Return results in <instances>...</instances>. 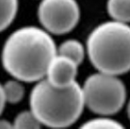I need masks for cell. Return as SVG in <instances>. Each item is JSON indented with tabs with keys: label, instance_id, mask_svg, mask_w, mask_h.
Returning a JSON list of instances; mask_svg holds the SVG:
<instances>
[{
	"label": "cell",
	"instance_id": "cell-11",
	"mask_svg": "<svg viewBox=\"0 0 130 129\" xmlns=\"http://www.w3.org/2000/svg\"><path fill=\"white\" fill-rule=\"evenodd\" d=\"M12 124H13V128L20 129H37L42 126V124L40 123L36 116L31 112V110L21 112L15 118Z\"/></svg>",
	"mask_w": 130,
	"mask_h": 129
},
{
	"label": "cell",
	"instance_id": "cell-12",
	"mask_svg": "<svg viewBox=\"0 0 130 129\" xmlns=\"http://www.w3.org/2000/svg\"><path fill=\"white\" fill-rule=\"evenodd\" d=\"M83 128H92V129H119L122 128V124L119 121L107 118V116L100 117V118H92L86 121L82 125Z\"/></svg>",
	"mask_w": 130,
	"mask_h": 129
},
{
	"label": "cell",
	"instance_id": "cell-13",
	"mask_svg": "<svg viewBox=\"0 0 130 129\" xmlns=\"http://www.w3.org/2000/svg\"><path fill=\"white\" fill-rule=\"evenodd\" d=\"M6 100L4 97V93H3V88H2V85L0 84V116L3 112L4 108H5Z\"/></svg>",
	"mask_w": 130,
	"mask_h": 129
},
{
	"label": "cell",
	"instance_id": "cell-2",
	"mask_svg": "<svg viewBox=\"0 0 130 129\" xmlns=\"http://www.w3.org/2000/svg\"><path fill=\"white\" fill-rule=\"evenodd\" d=\"M29 105L42 125L68 127L80 118L85 108L82 86L75 82L66 87H55L44 78L33 86Z\"/></svg>",
	"mask_w": 130,
	"mask_h": 129
},
{
	"label": "cell",
	"instance_id": "cell-4",
	"mask_svg": "<svg viewBox=\"0 0 130 129\" xmlns=\"http://www.w3.org/2000/svg\"><path fill=\"white\" fill-rule=\"evenodd\" d=\"M85 106L100 116L115 115L126 101V88L118 76L92 74L82 87Z\"/></svg>",
	"mask_w": 130,
	"mask_h": 129
},
{
	"label": "cell",
	"instance_id": "cell-5",
	"mask_svg": "<svg viewBox=\"0 0 130 129\" xmlns=\"http://www.w3.org/2000/svg\"><path fill=\"white\" fill-rule=\"evenodd\" d=\"M80 7L76 0H41L38 19L50 34L62 35L72 31L80 21Z\"/></svg>",
	"mask_w": 130,
	"mask_h": 129
},
{
	"label": "cell",
	"instance_id": "cell-14",
	"mask_svg": "<svg viewBox=\"0 0 130 129\" xmlns=\"http://www.w3.org/2000/svg\"><path fill=\"white\" fill-rule=\"evenodd\" d=\"M8 128H13V124L6 120V119H2L0 118V129H8Z\"/></svg>",
	"mask_w": 130,
	"mask_h": 129
},
{
	"label": "cell",
	"instance_id": "cell-6",
	"mask_svg": "<svg viewBox=\"0 0 130 129\" xmlns=\"http://www.w3.org/2000/svg\"><path fill=\"white\" fill-rule=\"evenodd\" d=\"M78 66L72 59L56 54L50 62L45 79L55 87L69 86L76 82Z\"/></svg>",
	"mask_w": 130,
	"mask_h": 129
},
{
	"label": "cell",
	"instance_id": "cell-1",
	"mask_svg": "<svg viewBox=\"0 0 130 129\" xmlns=\"http://www.w3.org/2000/svg\"><path fill=\"white\" fill-rule=\"evenodd\" d=\"M56 45L48 31L37 26L15 30L4 43L1 61L5 71L22 83H36L46 77Z\"/></svg>",
	"mask_w": 130,
	"mask_h": 129
},
{
	"label": "cell",
	"instance_id": "cell-9",
	"mask_svg": "<svg viewBox=\"0 0 130 129\" xmlns=\"http://www.w3.org/2000/svg\"><path fill=\"white\" fill-rule=\"evenodd\" d=\"M19 9V0H0V32L14 22Z\"/></svg>",
	"mask_w": 130,
	"mask_h": 129
},
{
	"label": "cell",
	"instance_id": "cell-7",
	"mask_svg": "<svg viewBox=\"0 0 130 129\" xmlns=\"http://www.w3.org/2000/svg\"><path fill=\"white\" fill-rule=\"evenodd\" d=\"M56 54L72 59L74 62L80 65L84 61L86 51L84 46L78 40L69 39L62 42L59 47L56 48Z\"/></svg>",
	"mask_w": 130,
	"mask_h": 129
},
{
	"label": "cell",
	"instance_id": "cell-10",
	"mask_svg": "<svg viewBox=\"0 0 130 129\" xmlns=\"http://www.w3.org/2000/svg\"><path fill=\"white\" fill-rule=\"evenodd\" d=\"M22 83V82L14 79L7 81L4 85H2L6 103L17 104L22 101L24 96V86Z\"/></svg>",
	"mask_w": 130,
	"mask_h": 129
},
{
	"label": "cell",
	"instance_id": "cell-3",
	"mask_svg": "<svg viewBox=\"0 0 130 129\" xmlns=\"http://www.w3.org/2000/svg\"><path fill=\"white\" fill-rule=\"evenodd\" d=\"M87 52L98 72L119 76L130 71V26L110 21L99 24L88 35Z\"/></svg>",
	"mask_w": 130,
	"mask_h": 129
},
{
	"label": "cell",
	"instance_id": "cell-15",
	"mask_svg": "<svg viewBox=\"0 0 130 129\" xmlns=\"http://www.w3.org/2000/svg\"><path fill=\"white\" fill-rule=\"evenodd\" d=\"M127 115H128V118L130 119V100L128 102V105H127Z\"/></svg>",
	"mask_w": 130,
	"mask_h": 129
},
{
	"label": "cell",
	"instance_id": "cell-8",
	"mask_svg": "<svg viewBox=\"0 0 130 129\" xmlns=\"http://www.w3.org/2000/svg\"><path fill=\"white\" fill-rule=\"evenodd\" d=\"M107 11L114 21L130 22V0H108Z\"/></svg>",
	"mask_w": 130,
	"mask_h": 129
}]
</instances>
